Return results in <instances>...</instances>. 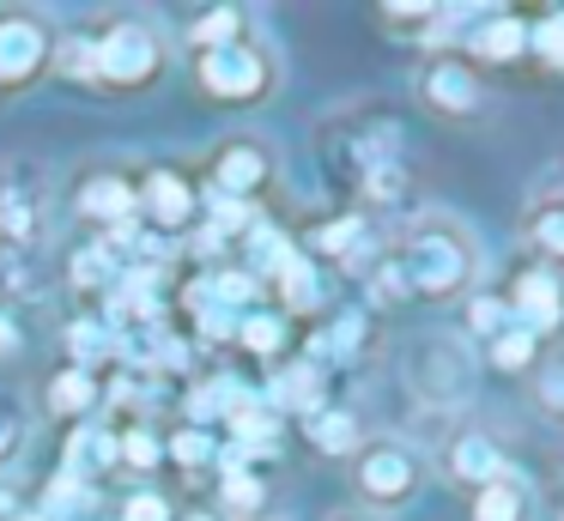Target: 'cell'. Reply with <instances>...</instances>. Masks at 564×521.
Listing matches in <instances>:
<instances>
[{
    "label": "cell",
    "instance_id": "cell-30",
    "mask_svg": "<svg viewBox=\"0 0 564 521\" xmlns=\"http://www.w3.org/2000/svg\"><path fill=\"white\" fill-rule=\"evenodd\" d=\"M534 351H540V339H528L522 327H503V334L491 339V363H498V370H534Z\"/></svg>",
    "mask_w": 564,
    "mask_h": 521
},
{
    "label": "cell",
    "instance_id": "cell-5",
    "mask_svg": "<svg viewBox=\"0 0 564 521\" xmlns=\"http://www.w3.org/2000/svg\"><path fill=\"white\" fill-rule=\"evenodd\" d=\"M261 303V279H249L243 267H225V273H207L183 291V310L195 315V334L207 346L219 339H237V322Z\"/></svg>",
    "mask_w": 564,
    "mask_h": 521
},
{
    "label": "cell",
    "instance_id": "cell-27",
    "mask_svg": "<svg viewBox=\"0 0 564 521\" xmlns=\"http://www.w3.org/2000/svg\"><path fill=\"white\" fill-rule=\"evenodd\" d=\"M261 503H268V485H261L256 473H231V479H219V521L225 515H256Z\"/></svg>",
    "mask_w": 564,
    "mask_h": 521
},
{
    "label": "cell",
    "instance_id": "cell-28",
    "mask_svg": "<svg viewBox=\"0 0 564 521\" xmlns=\"http://www.w3.org/2000/svg\"><path fill=\"white\" fill-rule=\"evenodd\" d=\"M237 36H243V12H237V7H213L207 19H195V31H188V43H195V55H200V48L237 43Z\"/></svg>",
    "mask_w": 564,
    "mask_h": 521
},
{
    "label": "cell",
    "instance_id": "cell-20",
    "mask_svg": "<svg viewBox=\"0 0 564 521\" xmlns=\"http://www.w3.org/2000/svg\"><path fill=\"white\" fill-rule=\"evenodd\" d=\"M304 436H310V448H316V455H352V448L365 443L352 406H316L304 419Z\"/></svg>",
    "mask_w": 564,
    "mask_h": 521
},
{
    "label": "cell",
    "instance_id": "cell-8",
    "mask_svg": "<svg viewBox=\"0 0 564 521\" xmlns=\"http://www.w3.org/2000/svg\"><path fill=\"white\" fill-rule=\"evenodd\" d=\"M419 97H425L437 116L449 121H467V116H486V79H479V67L467 55H431L425 73H419Z\"/></svg>",
    "mask_w": 564,
    "mask_h": 521
},
{
    "label": "cell",
    "instance_id": "cell-26",
    "mask_svg": "<svg viewBox=\"0 0 564 521\" xmlns=\"http://www.w3.org/2000/svg\"><path fill=\"white\" fill-rule=\"evenodd\" d=\"M237 346H249L256 358H273V351H285V322L268 310H249L243 322H237Z\"/></svg>",
    "mask_w": 564,
    "mask_h": 521
},
{
    "label": "cell",
    "instance_id": "cell-13",
    "mask_svg": "<svg viewBox=\"0 0 564 521\" xmlns=\"http://www.w3.org/2000/svg\"><path fill=\"white\" fill-rule=\"evenodd\" d=\"M522 237H528V249L540 254L534 267H546V273H558V267H564V188L540 194V200L528 206V218H522Z\"/></svg>",
    "mask_w": 564,
    "mask_h": 521
},
{
    "label": "cell",
    "instance_id": "cell-9",
    "mask_svg": "<svg viewBox=\"0 0 564 521\" xmlns=\"http://www.w3.org/2000/svg\"><path fill=\"white\" fill-rule=\"evenodd\" d=\"M503 315L510 327H522L528 339H546L564 327V279L546 273V267H522L503 291Z\"/></svg>",
    "mask_w": 564,
    "mask_h": 521
},
{
    "label": "cell",
    "instance_id": "cell-7",
    "mask_svg": "<svg viewBox=\"0 0 564 521\" xmlns=\"http://www.w3.org/2000/svg\"><path fill=\"white\" fill-rule=\"evenodd\" d=\"M55 61V31L25 7L0 12V91H25L37 73H50Z\"/></svg>",
    "mask_w": 564,
    "mask_h": 521
},
{
    "label": "cell",
    "instance_id": "cell-32",
    "mask_svg": "<svg viewBox=\"0 0 564 521\" xmlns=\"http://www.w3.org/2000/svg\"><path fill=\"white\" fill-rule=\"evenodd\" d=\"M171 455L183 460V467H207V460L219 455V443H213V431H195V424H188V431L171 436Z\"/></svg>",
    "mask_w": 564,
    "mask_h": 521
},
{
    "label": "cell",
    "instance_id": "cell-29",
    "mask_svg": "<svg viewBox=\"0 0 564 521\" xmlns=\"http://www.w3.org/2000/svg\"><path fill=\"white\" fill-rule=\"evenodd\" d=\"M159 455H164V443H159V431H152V424H128V431L116 436V460H128L134 473L159 467Z\"/></svg>",
    "mask_w": 564,
    "mask_h": 521
},
{
    "label": "cell",
    "instance_id": "cell-24",
    "mask_svg": "<svg viewBox=\"0 0 564 521\" xmlns=\"http://www.w3.org/2000/svg\"><path fill=\"white\" fill-rule=\"evenodd\" d=\"M365 237H370L365 218H334V225H322L316 237H310V249H316V254H334V261L352 267L358 254H365ZM310 249H304V254H310Z\"/></svg>",
    "mask_w": 564,
    "mask_h": 521
},
{
    "label": "cell",
    "instance_id": "cell-3",
    "mask_svg": "<svg viewBox=\"0 0 564 521\" xmlns=\"http://www.w3.org/2000/svg\"><path fill=\"white\" fill-rule=\"evenodd\" d=\"M346 460H352V491L365 497L377 515L413 503L419 485H425V460H419V448H406L401 436H370V443H358Z\"/></svg>",
    "mask_w": 564,
    "mask_h": 521
},
{
    "label": "cell",
    "instance_id": "cell-21",
    "mask_svg": "<svg viewBox=\"0 0 564 521\" xmlns=\"http://www.w3.org/2000/svg\"><path fill=\"white\" fill-rule=\"evenodd\" d=\"M268 406L273 412H316L322 406V370L310 358H297V363H285L280 376H273V388H268Z\"/></svg>",
    "mask_w": 564,
    "mask_h": 521
},
{
    "label": "cell",
    "instance_id": "cell-6",
    "mask_svg": "<svg viewBox=\"0 0 564 521\" xmlns=\"http://www.w3.org/2000/svg\"><path fill=\"white\" fill-rule=\"evenodd\" d=\"M406 376H413V394L425 406H462L474 388V358L455 334H425L406 351Z\"/></svg>",
    "mask_w": 564,
    "mask_h": 521
},
{
    "label": "cell",
    "instance_id": "cell-23",
    "mask_svg": "<svg viewBox=\"0 0 564 521\" xmlns=\"http://www.w3.org/2000/svg\"><path fill=\"white\" fill-rule=\"evenodd\" d=\"M67 351H74V370L98 376V363L116 358V334L104 322H74V327H67Z\"/></svg>",
    "mask_w": 564,
    "mask_h": 521
},
{
    "label": "cell",
    "instance_id": "cell-2",
    "mask_svg": "<svg viewBox=\"0 0 564 521\" xmlns=\"http://www.w3.org/2000/svg\"><path fill=\"white\" fill-rule=\"evenodd\" d=\"M86 43V85H110V91H140L147 79L164 73V36L140 19H110Z\"/></svg>",
    "mask_w": 564,
    "mask_h": 521
},
{
    "label": "cell",
    "instance_id": "cell-19",
    "mask_svg": "<svg viewBox=\"0 0 564 521\" xmlns=\"http://www.w3.org/2000/svg\"><path fill=\"white\" fill-rule=\"evenodd\" d=\"M370 346V322H365V310H340L328 327H322L316 339H310V363H340V358H358V351Z\"/></svg>",
    "mask_w": 564,
    "mask_h": 521
},
{
    "label": "cell",
    "instance_id": "cell-31",
    "mask_svg": "<svg viewBox=\"0 0 564 521\" xmlns=\"http://www.w3.org/2000/svg\"><path fill=\"white\" fill-rule=\"evenodd\" d=\"M528 48H534L546 67H558L564 73V12H552V19H540V24H528Z\"/></svg>",
    "mask_w": 564,
    "mask_h": 521
},
{
    "label": "cell",
    "instance_id": "cell-4",
    "mask_svg": "<svg viewBox=\"0 0 564 521\" xmlns=\"http://www.w3.org/2000/svg\"><path fill=\"white\" fill-rule=\"evenodd\" d=\"M195 79H200V91H207L213 104H261V97L273 91V79H280V67H273L268 43L237 36V43L200 48V55H195Z\"/></svg>",
    "mask_w": 564,
    "mask_h": 521
},
{
    "label": "cell",
    "instance_id": "cell-18",
    "mask_svg": "<svg viewBox=\"0 0 564 521\" xmlns=\"http://www.w3.org/2000/svg\"><path fill=\"white\" fill-rule=\"evenodd\" d=\"M467 43H474V61H498V67H510L516 55H528V24L516 19V12H486Z\"/></svg>",
    "mask_w": 564,
    "mask_h": 521
},
{
    "label": "cell",
    "instance_id": "cell-34",
    "mask_svg": "<svg viewBox=\"0 0 564 521\" xmlns=\"http://www.w3.org/2000/svg\"><path fill=\"white\" fill-rule=\"evenodd\" d=\"M122 521H176V509L164 503L159 491H134V497L122 503Z\"/></svg>",
    "mask_w": 564,
    "mask_h": 521
},
{
    "label": "cell",
    "instance_id": "cell-12",
    "mask_svg": "<svg viewBox=\"0 0 564 521\" xmlns=\"http://www.w3.org/2000/svg\"><path fill=\"white\" fill-rule=\"evenodd\" d=\"M79 218L104 230H122V225H140V200H134V182L128 176H86L79 182Z\"/></svg>",
    "mask_w": 564,
    "mask_h": 521
},
{
    "label": "cell",
    "instance_id": "cell-17",
    "mask_svg": "<svg viewBox=\"0 0 564 521\" xmlns=\"http://www.w3.org/2000/svg\"><path fill=\"white\" fill-rule=\"evenodd\" d=\"M273 291H280V303L292 315H310V310H322V273H316V261H310L304 249H292L280 267H273V279H268Z\"/></svg>",
    "mask_w": 564,
    "mask_h": 521
},
{
    "label": "cell",
    "instance_id": "cell-1",
    "mask_svg": "<svg viewBox=\"0 0 564 521\" xmlns=\"http://www.w3.org/2000/svg\"><path fill=\"white\" fill-rule=\"evenodd\" d=\"M389 273H394V285H401V297L449 303L479 279V249L462 225H449V218H419V225L394 242Z\"/></svg>",
    "mask_w": 564,
    "mask_h": 521
},
{
    "label": "cell",
    "instance_id": "cell-39",
    "mask_svg": "<svg viewBox=\"0 0 564 521\" xmlns=\"http://www.w3.org/2000/svg\"><path fill=\"white\" fill-rule=\"evenodd\" d=\"M188 521H219V515H188Z\"/></svg>",
    "mask_w": 564,
    "mask_h": 521
},
{
    "label": "cell",
    "instance_id": "cell-37",
    "mask_svg": "<svg viewBox=\"0 0 564 521\" xmlns=\"http://www.w3.org/2000/svg\"><path fill=\"white\" fill-rule=\"evenodd\" d=\"M0 521H13V491H0Z\"/></svg>",
    "mask_w": 564,
    "mask_h": 521
},
{
    "label": "cell",
    "instance_id": "cell-16",
    "mask_svg": "<svg viewBox=\"0 0 564 521\" xmlns=\"http://www.w3.org/2000/svg\"><path fill=\"white\" fill-rule=\"evenodd\" d=\"M98 400H104V382L91 370H74V363L55 370L50 388H43V412H50V419H86Z\"/></svg>",
    "mask_w": 564,
    "mask_h": 521
},
{
    "label": "cell",
    "instance_id": "cell-15",
    "mask_svg": "<svg viewBox=\"0 0 564 521\" xmlns=\"http://www.w3.org/2000/svg\"><path fill=\"white\" fill-rule=\"evenodd\" d=\"M503 455H498V443H491L486 431H462L449 443V479H462V485H491V479H503Z\"/></svg>",
    "mask_w": 564,
    "mask_h": 521
},
{
    "label": "cell",
    "instance_id": "cell-38",
    "mask_svg": "<svg viewBox=\"0 0 564 521\" xmlns=\"http://www.w3.org/2000/svg\"><path fill=\"white\" fill-rule=\"evenodd\" d=\"M13 521H50V515H19V509H13Z\"/></svg>",
    "mask_w": 564,
    "mask_h": 521
},
{
    "label": "cell",
    "instance_id": "cell-35",
    "mask_svg": "<svg viewBox=\"0 0 564 521\" xmlns=\"http://www.w3.org/2000/svg\"><path fill=\"white\" fill-rule=\"evenodd\" d=\"M13 346H19V334H13V322H7V315H0V363L13 358Z\"/></svg>",
    "mask_w": 564,
    "mask_h": 521
},
{
    "label": "cell",
    "instance_id": "cell-11",
    "mask_svg": "<svg viewBox=\"0 0 564 521\" xmlns=\"http://www.w3.org/2000/svg\"><path fill=\"white\" fill-rule=\"evenodd\" d=\"M134 200H140V213H147V230H164V237H171V230H183L188 218H195L200 194L188 188L176 170H152V176L134 188Z\"/></svg>",
    "mask_w": 564,
    "mask_h": 521
},
{
    "label": "cell",
    "instance_id": "cell-14",
    "mask_svg": "<svg viewBox=\"0 0 564 521\" xmlns=\"http://www.w3.org/2000/svg\"><path fill=\"white\" fill-rule=\"evenodd\" d=\"M116 467V431H104V424H79L74 436H67V455H62V473L79 485L104 479V473Z\"/></svg>",
    "mask_w": 564,
    "mask_h": 521
},
{
    "label": "cell",
    "instance_id": "cell-10",
    "mask_svg": "<svg viewBox=\"0 0 564 521\" xmlns=\"http://www.w3.org/2000/svg\"><path fill=\"white\" fill-rule=\"evenodd\" d=\"M273 182V152L261 140H231L219 158H213V188L219 200H256Z\"/></svg>",
    "mask_w": 564,
    "mask_h": 521
},
{
    "label": "cell",
    "instance_id": "cell-36",
    "mask_svg": "<svg viewBox=\"0 0 564 521\" xmlns=\"http://www.w3.org/2000/svg\"><path fill=\"white\" fill-rule=\"evenodd\" d=\"M334 521H382V515H377V509H340Z\"/></svg>",
    "mask_w": 564,
    "mask_h": 521
},
{
    "label": "cell",
    "instance_id": "cell-22",
    "mask_svg": "<svg viewBox=\"0 0 564 521\" xmlns=\"http://www.w3.org/2000/svg\"><path fill=\"white\" fill-rule=\"evenodd\" d=\"M528 515H534V491L516 473H503V479L474 491V521H528Z\"/></svg>",
    "mask_w": 564,
    "mask_h": 521
},
{
    "label": "cell",
    "instance_id": "cell-33",
    "mask_svg": "<svg viewBox=\"0 0 564 521\" xmlns=\"http://www.w3.org/2000/svg\"><path fill=\"white\" fill-rule=\"evenodd\" d=\"M467 322H474V334L498 339L503 327H510V315H503V297H491V291H479V297L467 303Z\"/></svg>",
    "mask_w": 564,
    "mask_h": 521
},
{
    "label": "cell",
    "instance_id": "cell-25",
    "mask_svg": "<svg viewBox=\"0 0 564 521\" xmlns=\"http://www.w3.org/2000/svg\"><path fill=\"white\" fill-rule=\"evenodd\" d=\"M534 406L546 412L552 424H564V346H552L546 358L534 363Z\"/></svg>",
    "mask_w": 564,
    "mask_h": 521
}]
</instances>
